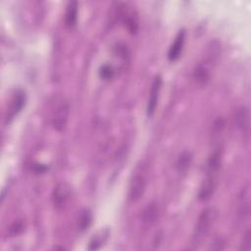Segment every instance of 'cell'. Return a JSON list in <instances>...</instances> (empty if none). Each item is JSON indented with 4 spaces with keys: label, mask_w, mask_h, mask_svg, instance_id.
Returning a JSON list of instances; mask_svg holds the SVG:
<instances>
[{
    "label": "cell",
    "mask_w": 251,
    "mask_h": 251,
    "mask_svg": "<svg viewBox=\"0 0 251 251\" xmlns=\"http://www.w3.org/2000/svg\"><path fill=\"white\" fill-rule=\"evenodd\" d=\"M73 196V187L67 181L59 182L52 190L51 200L57 209L63 208Z\"/></svg>",
    "instance_id": "4"
},
{
    "label": "cell",
    "mask_w": 251,
    "mask_h": 251,
    "mask_svg": "<svg viewBox=\"0 0 251 251\" xmlns=\"http://www.w3.org/2000/svg\"><path fill=\"white\" fill-rule=\"evenodd\" d=\"M65 13V24L69 28H72L75 25L77 20V2L71 1L66 7Z\"/></svg>",
    "instance_id": "13"
},
{
    "label": "cell",
    "mask_w": 251,
    "mask_h": 251,
    "mask_svg": "<svg viewBox=\"0 0 251 251\" xmlns=\"http://www.w3.org/2000/svg\"><path fill=\"white\" fill-rule=\"evenodd\" d=\"M190 161H191V155H190L188 152L182 153V154L179 156L178 161H177V166H178L179 170L186 169L187 166H189Z\"/></svg>",
    "instance_id": "17"
},
{
    "label": "cell",
    "mask_w": 251,
    "mask_h": 251,
    "mask_svg": "<svg viewBox=\"0 0 251 251\" xmlns=\"http://www.w3.org/2000/svg\"><path fill=\"white\" fill-rule=\"evenodd\" d=\"M224 244H225V241L222 238H218L213 242V245H211L210 248L214 250H221V249H224Z\"/></svg>",
    "instance_id": "20"
},
{
    "label": "cell",
    "mask_w": 251,
    "mask_h": 251,
    "mask_svg": "<svg viewBox=\"0 0 251 251\" xmlns=\"http://www.w3.org/2000/svg\"><path fill=\"white\" fill-rule=\"evenodd\" d=\"M70 104L64 97L56 100L51 112V124L55 130L63 131L69 121Z\"/></svg>",
    "instance_id": "3"
},
{
    "label": "cell",
    "mask_w": 251,
    "mask_h": 251,
    "mask_svg": "<svg viewBox=\"0 0 251 251\" xmlns=\"http://www.w3.org/2000/svg\"><path fill=\"white\" fill-rule=\"evenodd\" d=\"M162 77L160 75H157L152 83H151V87H150V92H149V96H148V100H147V107H146V112L147 115L149 117L153 116L157 105H158V101H159V96H160V92H161V88H162Z\"/></svg>",
    "instance_id": "5"
},
{
    "label": "cell",
    "mask_w": 251,
    "mask_h": 251,
    "mask_svg": "<svg viewBox=\"0 0 251 251\" xmlns=\"http://www.w3.org/2000/svg\"><path fill=\"white\" fill-rule=\"evenodd\" d=\"M240 249L244 250V251H250V249H251V231H250V229H247V231L245 232Z\"/></svg>",
    "instance_id": "18"
},
{
    "label": "cell",
    "mask_w": 251,
    "mask_h": 251,
    "mask_svg": "<svg viewBox=\"0 0 251 251\" xmlns=\"http://www.w3.org/2000/svg\"><path fill=\"white\" fill-rule=\"evenodd\" d=\"M24 230V224L22 221L15 222L9 228V232L11 235H16L21 233Z\"/></svg>",
    "instance_id": "19"
},
{
    "label": "cell",
    "mask_w": 251,
    "mask_h": 251,
    "mask_svg": "<svg viewBox=\"0 0 251 251\" xmlns=\"http://www.w3.org/2000/svg\"><path fill=\"white\" fill-rule=\"evenodd\" d=\"M217 217L218 212L214 207H208L201 212L192 233L191 245L193 249L198 248L203 241H205L217 220Z\"/></svg>",
    "instance_id": "1"
},
{
    "label": "cell",
    "mask_w": 251,
    "mask_h": 251,
    "mask_svg": "<svg viewBox=\"0 0 251 251\" xmlns=\"http://www.w3.org/2000/svg\"><path fill=\"white\" fill-rule=\"evenodd\" d=\"M149 164L146 161H141L133 171L129 185L128 198L132 202L138 201L144 194L148 182Z\"/></svg>",
    "instance_id": "2"
},
{
    "label": "cell",
    "mask_w": 251,
    "mask_h": 251,
    "mask_svg": "<svg viewBox=\"0 0 251 251\" xmlns=\"http://www.w3.org/2000/svg\"><path fill=\"white\" fill-rule=\"evenodd\" d=\"M234 120L237 127L244 135H249L250 132V113L246 106H240L236 109Z\"/></svg>",
    "instance_id": "7"
},
{
    "label": "cell",
    "mask_w": 251,
    "mask_h": 251,
    "mask_svg": "<svg viewBox=\"0 0 251 251\" xmlns=\"http://www.w3.org/2000/svg\"><path fill=\"white\" fill-rule=\"evenodd\" d=\"M184 40H185V31L181 29L177 32L174 42L171 44L169 48V52H168L169 61L175 62L179 58L184 45Z\"/></svg>",
    "instance_id": "9"
},
{
    "label": "cell",
    "mask_w": 251,
    "mask_h": 251,
    "mask_svg": "<svg viewBox=\"0 0 251 251\" xmlns=\"http://www.w3.org/2000/svg\"><path fill=\"white\" fill-rule=\"evenodd\" d=\"M193 77L199 84H205L210 78V68L208 63L198 64L193 72Z\"/></svg>",
    "instance_id": "12"
},
{
    "label": "cell",
    "mask_w": 251,
    "mask_h": 251,
    "mask_svg": "<svg viewBox=\"0 0 251 251\" xmlns=\"http://www.w3.org/2000/svg\"><path fill=\"white\" fill-rule=\"evenodd\" d=\"M91 220H92V216H91L90 211L86 210V209L82 210L77 219V228L80 231L86 230L91 224Z\"/></svg>",
    "instance_id": "15"
},
{
    "label": "cell",
    "mask_w": 251,
    "mask_h": 251,
    "mask_svg": "<svg viewBox=\"0 0 251 251\" xmlns=\"http://www.w3.org/2000/svg\"><path fill=\"white\" fill-rule=\"evenodd\" d=\"M237 216L240 222H248L250 218V189L246 185L239 193L237 201Z\"/></svg>",
    "instance_id": "6"
},
{
    "label": "cell",
    "mask_w": 251,
    "mask_h": 251,
    "mask_svg": "<svg viewBox=\"0 0 251 251\" xmlns=\"http://www.w3.org/2000/svg\"><path fill=\"white\" fill-rule=\"evenodd\" d=\"M110 234V230L108 228H104L101 229L100 231H98L89 241V245H88V249L89 250H96L99 249L108 239Z\"/></svg>",
    "instance_id": "14"
},
{
    "label": "cell",
    "mask_w": 251,
    "mask_h": 251,
    "mask_svg": "<svg viewBox=\"0 0 251 251\" xmlns=\"http://www.w3.org/2000/svg\"><path fill=\"white\" fill-rule=\"evenodd\" d=\"M99 75H100V76H101L103 79L107 80V79H110V78L113 77V75H114V70H113L112 66H110V65H108V64H105V65H103V66L100 68Z\"/></svg>",
    "instance_id": "16"
},
{
    "label": "cell",
    "mask_w": 251,
    "mask_h": 251,
    "mask_svg": "<svg viewBox=\"0 0 251 251\" xmlns=\"http://www.w3.org/2000/svg\"><path fill=\"white\" fill-rule=\"evenodd\" d=\"M159 218V207L156 202H150L142 211V224L145 227H150Z\"/></svg>",
    "instance_id": "11"
},
{
    "label": "cell",
    "mask_w": 251,
    "mask_h": 251,
    "mask_svg": "<svg viewBox=\"0 0 251 251\" xmlns=\"http://www.w3.org/2000/svg\"><path fill=\"white\" fill-rule=\"evenodd\" d=\"M217 186V175L207 174L206 178L203 180L199 189L198 198L201 201H207L214 194Z\"/></svg>",
    "instance_id": "8"
},
{
    "label": "cell",
    "mask_w": 251,
    "mask_h": 251,
    "mask_svg": "<svg viewBox=\"0 0 251 251\" xmlns=\"http://www.w3.org/2000/svg\"><path fill=\"white\" fill-rule=\"evenodd\" d=\"M25 103V95L22 90H17L13 97L11 98V102L9 105V109L7 110V120L13 119L17 114L23 109Z\"/></svg>",
    "instance_id": "10"
}]
</instances>
